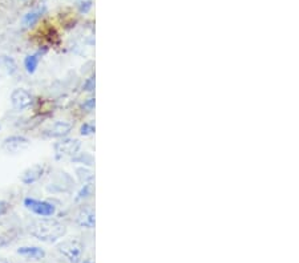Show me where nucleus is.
<instances>
[{
  "instance_id": "nucleus-1",
  "label": "nucleus",
  "mask_w": 299,
  "mask_h": 263,
  "mask_svg": "<svg viewBox=\"0 0 299 263\" xmlns=\"http://www.w3.org/2000/svg\"><path fill=\"white\" fill-rule=\"evenodd\" d=\"M30 231L37 240L44 241V242H55L65 234L66 229L57 221L43 220L33 223Z\"/></svg>"
},
{
  "instance_id": "nucleus-2",
  "label": "nucleus",
  "mask_w": 299,
  "mask_h": 263,
  "mask_svg": "<svg viewBox=\"0 0 299 263\" xmlns=\"http://www.w3.org/2000/svg\"><path fill=\"white\" fill-rule=\"evenodd\" d=\"M80 148H81V142L76 138H63V140L53 145L55 156H56L57 160L66 158V157H72L73 158L79 154Z\"/></svg>"
},
{
  "instance_id": "nucleus-3",
  "label": "nucleus",
  "mask_w": 299,
  "mask_h": 263,
  "mask_svg": "<svg viewBox=\"0 0 299 263\" xmlns=\"http://www.w3.org/2000/svg\"><path fill=\"white\" fill-rule=\"evenodd\" d=\"M24 206L28 210H31L33 214L44 217V218L55 216V213H56V206L53 203L47 202V201L35 200V198H26L24 200Z\"/></svg>"
},
{
  "instance_id": "nucleus-4",
  "label": "nucleus",
  "mask_w": 299,
  "mask_h": 263,
  "mask_svg": "<svg viewBox=\"0 0 299 263\" xmlns=\"http://www.w3.org/2000/svg\"><path fill=\"white\" fill-rule=\"evenodd\" d=\"M30 140L24 136H10L2 144L4 152L10 154H19L30 148Z\"/></svg>"
},
{
  "instance_id": "nucleus-5",
  "label": "nucleus",
  "mask_w": 299,
  "mask_h": 263,
  "mask_svg": "<svg viewBox=\"0 0 299 263\" xmlns=\"http://www.w3.org/2000/svg\"><path fill=\"white\" fill-rule=\"evenodd\" d=\"M59 250L60 253L64 254L73 263L79 262L83 254V246L77 241H65V242L60 243Z\"/></svg>"
},
{
  "instance_id": "nucleus-6",
  "label": "nucleus",
  "mask_w": 299,
  "mask_h": 263,
  "mask_svg": "<svg viewBox=\"0 0 299 263\" xmlns=\"http://www.w3.org/2000/svg\"><path fill=\"white\" fill-rule=\"evenodd\" d=\"M33 97L26 89L17 88L11 93V104L16 110H26L32 105Z\"/></svg>"
},
{
  "instance_id": "nucleus-7",
  "label": "nucleus",
  "mask_w": 299,
  "mask_h": 263,
  "mask_svg": "<svg viewBox=\"0 0 299 263\" xmlns=\"http://www.w3.org/2000/svg\"><path fill=\"white\" fill-rule=\"evenodd\" d=\"M71 130H72V124L71 123H68V121H56V123L51 124L44 129V134L47 137H52V138H61V137L70 134Z\"/></svg>"
},
{
  "instance_id": "nucleus-8",
  "label": "nucleus",
  "mask_w": 299,
  "mask_h": 263,
  "mask_svg": "<svg viewBox=\"0 0 299 263\" xmlns=\"http://www.w3.org/2000/svg\"><path fill=\"white\" fill-rule=\"evenodd\" d=\"M44 173V166L41 163H35L32 166H30L28 169H26L20 177V181L24 183V185H32V183L37 182V181L41 178Z\"/></svg>"
},
{
  "instance_id": "nucleus-9",
  "label": "nucleus",
  "mask_w": 299,
  "mask_h": 263,
  "mask_svg": "<svg viewBox=\"0 0 299 263\" xmlns=\"http://www.w3.org/2000/svg\"><path fill=\"white\" fill-rule=\"evenodd\" d=\"M47 52V48H43V51L40 50L37 51L36 54H32V55H28V56L24 59V68H26V70L28 72V74H35L37 69V65H39L40 60H41V57H43V55Z\"/></svg>"
},
{
  "instance_id": "nucleus-10",
  "label": "nucleus",
  "mask_w": 299,
  "mask_h": 263,
  "mask_svg": "<svg viewBox=\"0 0 299 263\" xmlns=\"http://www.w3.org/2000/svg\"><path fill=\"white\" fill-rule=\"evenodd\" d=\"M95 211L90 207H86V209L81 210L77 217V223L80 226L86 227V229H93L95 227Z\"/></svg>"
},
{
  "instance_id": "nucleus-11",
  "label": "nucleus",
  "mask_w": 299,
  "mask_h": 263,
  "mask_svg": "<svg viewBox=\"0 0 299 263\" xmlns=\"http://www.w3.org/2000/svg\"><path fill=\"white\" fill-rule=\"evenodd\" d=\"M17 254L27 256V258H32V259H43L44 256H45V251H44L41 247L36 246L20 247V249L17 250Z\"/></svg>"
},
{
  "instance_id": "nucleus-12",
  "label": "nucleus",
  "mask_w": 299,
  "mask_h": 263,
  "mask_svg": "<svg viewBox=\"0 0 299 263\" xmlns=\"http://www.w3.org/2000/svg\"><path fill=\"white\" fill-rule=\"evenodd\" d=\"M44 12H45V7H39L36 10L28 12L23 19L24 27H32L33 24H36L40 20V17L43 16Z\"/></svg>"
},
{
  "instance_id": "nucleus-13",
  "label": "nucleus",
  "mask_w": 299,
  "mask_h": 263,
  "mask_svg": "<svg viewBox=\"0 0 299 263\" xmlns=\"http://www.w3.org/2000/svg\"><path fill=\"white\" fill-rule=\"evenodd\" d=\"M0 68L6 70V74L12 75L15 70H16V64L13 61V59L7 56L0 57Z\"/></svg>"
},
{
  "instance_id": "nucleus-14",
  "label": "nucleus",
  "mask_w": 299,
  "mask_h": 263,
  "mask_svg": "<svg viewBox=\"0 0 299 263\" xmlns=\"http://www.w3.org/2000/svg\"><path fill=\"white\" fill-rule=\"evenodd\" d=\"M76 173H77V177H79V180L83 183L92 182L93 178H95L92 172L86 169V168H79V169L76 170Z\"/></svg>"
},
{
  "instance_id": "nucleus-15",
  "label": "nucleus",
  "mask_w": 299,
  "mask_h": 263,
  "mask_svg": "<svg viewBox=\"0 0 299 263\" xmlns=\"http://www.w3.org/2000/svg\"><path fill=\"white\" fill-rule=\"evenodd\" d=\"M93 193V183L89 182V183H85L83 186V189L80 190L79 194H77V201L80 200H84V198H88V197L92 196Z\"/></svg>"
},
{
  "instance_id": "nucleus-16",
  "label": "nucleus",
  "mask_w": 299,
  "mask_h": 263,
  "mask_svg": "<svg viewBox=\"0 0 299 263\" xmlns=\"http://www.w3.org/2000/svg\"><path fill=\"white\" fill-rule=\"evenodd\" d=\"M73 161H76V162H84L85 165H93V162H95L93 157L90 156L89 153H79L77 157H73Z\"/></svg>"
},
{
  "instance_id": "nucleus-17",
  "label": "nucleus",
  "mask_w": 299,
  "mask_h": 263,
  "mask_svg": "<svg viewBox=\"0 0 299 263\" xmlns=\"http://www.w3.org/2000/svg\"><path fill=\"white\" fill-rule=\"evenodd\" d=\"M80 133L83 136H89V134L95 133V124L93 123H85L80 128Z\"/></svg>"
},
{
  "instance_id": "nucleus-18",
  "label": "nucleus",
  "mask_w": 299,
  "mask_h": 263,
  "mask_svg": "<svg viewBox=\"0 0 299 263\" xmlns=\"http://www.w3.org/2000/svg\"><path fill=\"white\" fill-rule=\"evenodd\" d=\"M80 11H81V12H88V11H89V8H90V6H92V2H90V0H83V2H80Z\"/></svg>"
},
{
  "instance_id": "nucleus-19",
  "label": "nucleus",
  "mask_w": 299,
  "mask_h": 263,
  "mask_svg": "<svg viewBox=\"0 0 299 263\" xmlns=\"http://www.w3.org/2000/svg\"><path fill=\"white\" fill-rule=\"evenodd\" d=\"M8 210H10V203L0 200V217H3Z\"/></svg>"
},
{
  "instance_id": "nucleus-20",
  "label": "nucleus",
  "mask_w": 299,
  "mask_h": 263,
  "mask_svg": "<svg viewBox=\"0 0 299 263\" xmlns=\"http://www.w3.org/2000/svg\"><path fill=\"white\" fill-rule=\"evenodd\" d=\"M95 104H96L95 99H89V100L85 101V103L83 104V108L85 110H88V112H90V110H93V108H95Z\"/></svg>"
},
{
  "instance_id": "nucleus-21",
  "label": "nucleus",
  "mask_w": 299,
  "mask_h": 263,
  "mask_svg": "<svg viewBox=\"0 0 299 263\" xmlns=\"http://www.w3.org/2000/svg\"><path fill=\"white\" fill-rule=\"evenodd\" d=\"M84 89L89 90V92L95 90V77H90V79H88V81H86L85 85H84Z\"/></svg>"
},
{
  "instance_id": "nucleus-22",
  "label": "nucleus",
  "mask_w": 299,
  "mask_h": 263,
  "mask_svg": "<svg viewBox=\"0 0 299 263\" xmlns=\"http://www.w3.org/2000/svg\"><path fill=\"white\" fill-rule=\"evenodd\" d=\"M0 263H11V262H7V260H4V259H0Z\"/></svg>"
},
{
  "instance_id": "nucleus-23",
  "label": "nucleus",
  "mask_w": 299,
  "mask_h": 263,
  "mask_svg": "<svg viewBox=\"0 0 299 263\" xmlns=\"http://www.w3.org/2000/svg\"><path fill=\"white\" fill-rule=\"evenodd\" d=\"M16 2H20V3H24V2H27V0H16Z\"/></svg>"
},
{
  "instance_id": "nucleus-24",
  "label": "nucleus",
  "mask_w": 299,
  "mask_h": 263,
  "mask_svg": "<svg viewBox=\"0 0 299 263\" xmlns=\"http://www.w3.org/2000/svg\"><path fill=\"white\" fill-rule=\"evenodd\" d=\"M85 263H92V262H85Z\"/></svg>"
}]
</instances>
